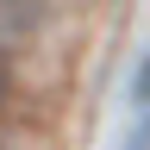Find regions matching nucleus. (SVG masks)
Segmentation results:
<instances>
[{
    "mask_svg": "<svg viewBox=\"0 0 150 150\" xmlns=\"http://www.w3.org/2000/svg\"><path fill=\"white\" fill-rule=\"evenodd\" d=\"M50 19V0H0V44H19V38H38Z\"/></svg>",
    "mask_w": 150,
    "mask_h": 150,
    "instance_id": "f257e3e1",
    "label": "nucleus"
},
{
    "mask_svg": "<svg viewBox=\"0 0 150 150\" xmlns=\"http://www.w3.org/2000/svg\"><path fill=\"white\" fill-rule=\"evenodd\" d=\"M6 100H13V50L0 44V112H6Z\"/></svg>",
    "mask_w": 150,
    "mask_h": 150,
    "instance_id": "f03ea898",
    "label": "nucleus"
},
{
    "mask_svg": "<svg viewBox=\"0 0 150 150\" xmlns=\"http://www.w3.org/2000/svg\"><path fill=\"white\" fill-rule=\"evenodd\" d=\"M0 150H13V144H0Z\"/></svg>",
    "mask_w": 150,
    "mask_h": 150,
    "instance_id": "7ed1b4c3",
    "label": "nucleus"
}]
</instances>
